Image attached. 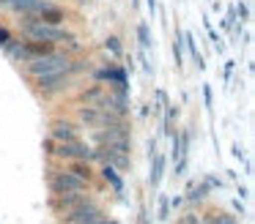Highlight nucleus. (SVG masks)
Returning <instances> with one entry per match:
<instances>
[{
	"label": "nucleus",
	"mask_w": 255,
	"mask_h": 224,
	"mask_svg": "<svg viewBox=\"0 0 255 224\" xmlns=\"http://www.w3.org/2000/svg\"><path fill=\"white\" fill-rule=\"evenodd\" d=\"M19 30L25 38H36V41H74V36L63 25H47V22L36 19V16H19Z\"/></svg>",
	"instance_id": "f257e3e1"
},
{
	"label": "nucleus",
	"mask_w": 255,
	"mask_h": 224,
	"mask_svg": "<svg viewBox=\"0 0 255 224\" xmlns=\"http://www.w3.org/2000/svg\"><path fill=\"white\" fill-rule=\"evenodd\" d=\"M80 120L94 129H127L124 115L110 112V109H99V107H80Z\"/></svg>",
	"instance_id": "f03ea898"
},
{
	"label": "nucleus",
	"mask_w": 255,
	"mask_h": 224,
	"mask_svg": "<svg viewBox=\"0 0 255 224\" xmlns=\"http://www.w3.org/2000/svg\"><path fill=\"white\" fill-rule=\"evenodd\" d=\"M69 55L66 52H50V55H41V58H33L25 63V71L30 76H41V74H52V71H63L69 69Z\"/></svg>",
	"instance_id": "7ed1b4c3"
},
{
	"label": "nucleus",
	"mask_w": 255,
	"mask_h": 224,
	"mask_svg": "<svg viewBox=\"0 0 255 224\" xmlns=\"http://www.w3.org/2000/svg\"><path fill=\"white\" fill-rule=\"evenodd\" d=\"M72 71L69 69H63V71H52V74H41V76H33V82H36V87H39L44 96H52V93H58V90H66L69 87V82H72Z\"/></svg>",
	"instance_id": "20e7f679"
},
{
	"label": "nucleus",
	"mask_w": 255,
	"mask_h": 224,
	"mask_svg": "<svg viewBox=\"0 0 255 224\" xmlns=\"http://www.w3.org/2000/svg\"><path fill=\"white\" fill-rule=\"evenodd\" d=\"M50 189H52V194H69V191H80L83 194L88 189V180H83L74 172H58V175H52Z\"/></svg>",
	"instance_id": "39448f33"
},
{
	"label": "nucleus",
	"mask_w": 255,
	"mask_h": 224,
	"mask_svg": "<svg viewBox=\"0 0 255 224\" xmlns=\"http://www.w3.org/2000/svg\"><path fill=\"white\" fill-rule=\"evenodd\" d=\"M52 153H55V156H61V158H69V161H91V158H94V150H91L88 145H83L80 140L58 142V148Z\"/></svg>",
	"instance_id": "423d86ee"
},
{
	"label": "nucleus",
	"mask_w": 255,
	"mask_h": 224,
	"mask_svg": "<svg viewBox=\"0 0 255 224\" xmlns=\"http://www.w3.org/2000/svg\"><path fill=\"white\" fill-rule=\"evenodd\" d=\"M96 219H99V208L88 200H80L66 213V224H96Z\"/></svg>",
	"instance_id": "0eeeda50"
},
{
	"label": "nucleus",
	"mask_w": 255,
	"mask_h": 224,
	"mask_svg": "<svg viewBox=\"0 0 255 224\" xmlns=\"http://www.w3.org/2000/svg\"><path fill=\"white\" fill-rule=\"evenodd\" d=\"M36 19L47 22V25H63V22H66V8H61V5L44 0L41 8H39V14H36Z\"/></svg>",
	"instance_id": "6e6552de"
},
{
	"label": "nucleus",
	"mask_w": 255,
	"mask_h": 224,
	"mask_svg": "<svg viewBox=\"0 0 255 224\" xmlns=\"http://www.w3.org/2000/svg\"><path fill=\"white\" fill-rule=\"evenodd\" d=\"M41 3H44V0H8L6 8H11L14 14H19V16H36L41 8Z\"/></svg>",
	"instance_id": "1a4fd4ad"
},
{
	"label": "nucleus",
	"mask_w": 255,
	"mask_h": 224,
	"mask_svg": "<svg viewBox=\"0 0 255 224\" xmlns=\"http://www.w3.org/2000/svg\"><path fill=\"white\" fill-rule=\"evenodd\" d=\"M52 137H55L58 142L80 140V137H77V126L69 123V120H52Z\"/></svg>",
	"instance_id": "9d476101"
},
{
	"label": "nucleus",
	"mask_w": 255,
	"mask_h": 224,
	"mask_svg": "<svg viewBox=\"0 0 255 224\" xmlns=\"http://www.w3.org/2000/svg\"><path fill=\"white\" fill-rule=\"evenodd\" d=\"M96 79H102V82H116L118 90H127V71L118 69V66H110V69L96 71Z\"/></svg>",
	"instance_id": "9b49d317"
},
{
	"label": "nucleus",
	"mask_w": 255,
	"mask_h": 224,
	"mask_svg": "<svg viewBox=\"0 0 255 224\" xmlns=\"http://www.w3.org/2000/svg\"><path fill=\"white\" fill-rule=\"evenodd\" d=\"M102 178L107 180V183L116 189V194H121L124 191V180L118 178V172H116V167H110V164H105V169H102Z\"/></svg>",
	"instance_id": "f8f14e48"
},
{
	"label": "nucleus",
	"mask_w": 255,
	"mask_h": 224,
	"mask_svg": "<svg viewBox=\"0 0 255 224\" xmlns=\"http://www.w3.org/2000/svg\"><path fill=\"white\" fill-rule=\"evenodd\" d=\"M162 169H165V158L154 153V169H151V183H154V186H159V180H162Z\"/></svg>",
	"instance_id": "ddd939ff"
},
{
	"label": "nucleus",
	"mask_w": 255,
	"mask_h": 224,
	"mask_svg": "<svg viewBox=\"0 0 255 224\" xmlns=\"http://www.w3.org/2000/svg\"><path fill=\"white\" fill-rule=\"evenodd\" d=\"M105 49H107V52H113V58H121V52H124L118 36H110V38H107V41H105Z\"/></svg>",
	"instance_id": "4468645a"
},
{
	"label": "nucleus",
	"mask_w": 255,
	"mask_h": 224,
	"mask_svg": "<svg viewBox=\"0 0 255 224\" xmlns=\"http://www.w3.org/2000/svg\"><path fill=\"white\" fill-rule=\"evenodd\" d=\"M72 172L80 175L83 180H91V169L85 167V161H74V164H72Z\"/></svg>",
	"instance_id": "2eb2a0df"
},
{
	"label": "nucleus",
	"mask_w": 255,
	"mask_h": 224,
	"mask_svg": "<svg viewBox=\"0 0 255 224\" xmlns=\"http://www.w3.org/2000/svg\"><path fill=\"white\" fill-rule=\"evenodd\" d=\"M137 36H140V44H143V49L151 47V36H148V27L145 25H137Z\"/></svg>",
	"instance_id": "dca6fc26"
},
{
	"label": "nucleus",
	"mask_w": 255,
	"mask_h": 224,
	"mask_svg": "<svg viewBox=\"0 0 255 224\" xmlns=\"http://www.w3.org/2000/svg\"><path fill=\"white\" fill-rule=\"evenodd\" d=\"M11 41H14V36H11V33H8V27H0V47L6 49V47H8V44H11Z\"/></svg>",
	"instance_id": "f3484780"
},
{
	"label": "nucleus",
	"mask_w": 255,
	"mask_h": 224,
	"mask_svg": "<svg viewBox=\"0 0 255 224\" xmlns=\"http://www.w3.org/2000/svg\"><path fill=\"white\" fill-rule=\"evenodd\" d=\"M159 219L162 222L167 219V200H162V205H159Z\"/></svg>",
	"instance_id": "a211bd4d"
},
{
	"label": "nucleus",
	"mask_w": 255,
	"mask_h": 224,
	"mask_svg": "<svg viewBox=\"0 0 255 224\" xmlns=\"http://www.w3.org/2000/svg\"><path fill=\"white\" fill-rule=\"evenodd\" d=\"M239 14H242V19H247V16H250V11H247V5H239Z\"/></svg>",
	"instance_id": "6ab92c4d"
},
{
	"label": "nucleus",
	"mask_w": 255,
	"mask_h": 224,
	"mask_svg": "<svg viewBox=\"0 0 255 224\" xmlns=\"http://www.w3.org/2000/svg\"><path fill=\"white\" fill-rule=\"evenodd\" d=\"M217 224H236V222H233V219H228V216H222V219H220V222H217Z\"/></svg>",
	"instance_id": "aec40b11"
},
{
	"label": "nucleus",
	"mask_w": 255,
	"mask_h": 224,
	"mask_svg": "<svg viewBox=\"0 0 255 224\" xmlns=\"http://www.w3.org/2000/svg\"><path fill=\"white\" fill-rule=\"evenodd\" d=\"M102 224H118V222H102Z\"/></svg>",
	"instance_id": "412c9836"
},
{
	"label": "nucleus",
	"mask_w": 255,
	"mask_h": 224,
	"mask_svg": "<svg viewBox=\"0 0 255 224\" xmlns=\"http://www.w3.org/2000/svg\"><path fill=\"white\" fill-rule=\"evenodd\" d=\"M77 3H88V0H77Z\"/></svg>",
	"instance_id": "4be33fe9"
}]
</instances>
